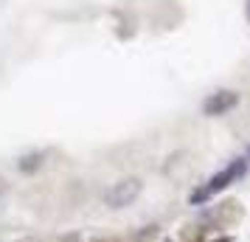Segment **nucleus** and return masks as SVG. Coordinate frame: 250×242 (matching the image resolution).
Listing matches in <instances>:
<instances>
[{
	"label": "nucleus",
	"instance_id": "f257e3e1",
	"mask_svg": "<svg viewBox=\"0 0 250 242\" xmlns=\"http://www.w3.org/2000/svg\"><path fill=\"white\" fill-rule=\"evenodd\" d=\"M245 175V161H236V163H230L228 169H222L219 175H214L211 180H208V186H203V189H197L191 195V203L197 206V203H203V200H208L211 195H216V192H222L225 186H230L236 177H242Z\"/></svg>",
	"mask_w": 250,
	"mask_h": 242
},
{
	"label": "nucleus",
	"instance_id": "7ed1b4c3",
	"mask_svg": "<svg viewBox=\"0 0 250 242\" xmlns=\"http://www.w3.org/2000/svg\"><path fill=\"white\" fill-rule=\"evenodd\" d=\"M236 104H239V96L233 90H216L205 99L203 110H205V115H222L230 107H236Z\"/></svg>",
	"mask_w": 250,
	"mask_h": 242
},
{
	"label": "nucleus",
	"instance_id": "423d86ee",
	"mask_svg": "<svg viewBox=\"0 0 250 242\" xmlns=\"http://www.w3.org/2000/svg\"><path fill=\"white\" fill-rule=\"evenodd\" d=\"M216 242H230V240H216Z\"/></svg>",
	"mask_w": 250,
	"mask_h": 242
},
{
	"label": "nucleus",
	"instance_id": "39448f33",
	"mask_svg": "<svg viewBox=\"0 0 250 242\" xmlns=\"http://www.w3.org/2000/svg\"><path fill=\"white\" fill-rule=\"evenodd\" d=\"M245 14H248V23H250V0L245 3Z\"/></svg>",
	"mask_w": 250,
	"mask_h": 242
},
{
	"label": "nucleus",
	"instance_id": "f03ea898",
	"mask_svg": "<svg viewBox=\"0 0 250 242\" xmlns=\"http://www.w3.org/2000/svg\"><path fill=\"white\" fill-rule=\"evenodd\" d=\"M138 195H141V180H138V177H124V180H118L115 186H110V189L104 192V203L110 208H124V206H129Z\"/></svg>",
	"mask_w": 250,
	"mask_h": 242
},
{
	"label": "nucleus",
	"instance_id": "20e7f679",
	"mask_svg": "<svg viewBox=\"0 0 250 242\" xmlns=\"http://www.w3.org/2000/svg\"><path fill=\"white\" fill-rule=\"evenodd\" d=\"M40 158H42V155H28V158H23V161H20V169H23V172H31V169H37V166H40Z\"/></svg>",
	"mask_w": 250,
	"mask_h": 242
}]
</instances>
